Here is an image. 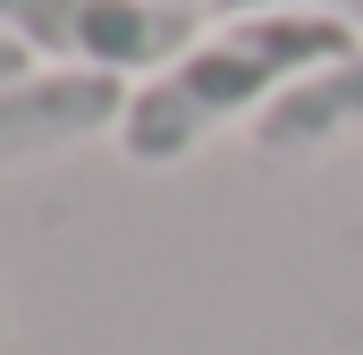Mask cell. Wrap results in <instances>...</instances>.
I'll list each match as a JSON object with an SVG mask.
<instances>
[{"mask_svg":"<svg viewBox=\"0 0 363 355\" xmlns=\"http://www.w3.org/2000/svg\"><path fill=\"white\" fill-rule=\"evenodd\" d=\"M355 127H363V51L279 93L254 119V153H321L330 136H355Z\"/></svg>","mask_w":363,"mask_h":355,"instance_id":"obj_4","label":"cell"},{"mask_svg":"<svg viewBox=\"0 0 363 355\" xmlns=\"http://www.w3.org/2000/svg\"><path fill=\"white\" fill-rule=\"evenodd\" d=\"M0 26L60 68H169L194 51V9L178 0H0Z\"/></svg>","mask_w":363,"mask_h":355,"instance_id":"obj_2","label":"cell"},{"mask_svg":"<svg viewBox=\"0 0 363 355\" xmlns=\"http://www.w3.org/2000/svg\"><path fill=\"white\" fill-rule=\"evenodd\" d=\"M355 60V34L338 17H304V9H262V17H228L220 34H203L186 60H169L152 85H135L127 119H118V153L144 161V170H169L186 161L211 127L228 119H262L287 85L321 77Z\"/></svg>","mask_w":363,"mask_h":355,"instance_id":"obj_1","label":"cell"},{"mask_svg":"<svg viewBox=\"0 0 363 355\" xmlns=\"http://www.w3.org/2000/svg\"><path fill=\"white\" fill-rule=\"evenodd\" d=\"M127 102L135 93L110 68H51V77H26V85H0V170L43 161V153L85 144V136H118Z\"/></svg>","mask_w":363,"mask_h":355,"instance_id":"obj_3","label":"cell"},{"mask_svg":"<svg viewBox=\"0 0 363 355\" xmlns=\"http://www.w3.org/2000/svg\"><path fill=\"white\" fill-rule=\"evenodd\" d=\"M26 77H34V51H26V43L0 26V85H26Z\"/></svg>","mask_w":363,"mask_h":355,"instance_id":"obj_6","label":"cell"},{"mask_svg":"<svg viewBox=\"0 0 363 355\" xmlns=\"http://www.w3.org/2000/svg\"><path fill=\"white\" fill-rule=\"evenodd\" d=\"M0 330H9V313H0Z\"/></svg>","mask_w":363,"mask_h":355,"instance_id":"obj_7","label":"cell"},{"mask_svg":"<svg viewBox=\"0 0 363 355\" xmlns=\"http://www.w3.org/2000/svg\"><path fill=\"white\" fill-rule=\"evenodd\" d=\"M220 17H262V9H304V17H338L347 34H363V0H211Z\"/></svg>","mask_w":363,"mask_h":355,"instance_id":"obj_5","label":"cell"},{"mask_svg":"<svg viewBox=\"0 0 363 355\" xmlns=\"http://www.w3.org/2000/svg\"><path fill=\"white\" fill-rule=\"evenodd\" d=\"M178 9H194V0H178Z\"/></svg>","mask_w":363,"mask_h":355,"instance_id":"obj_8","label":"cell"}]
</instances>
